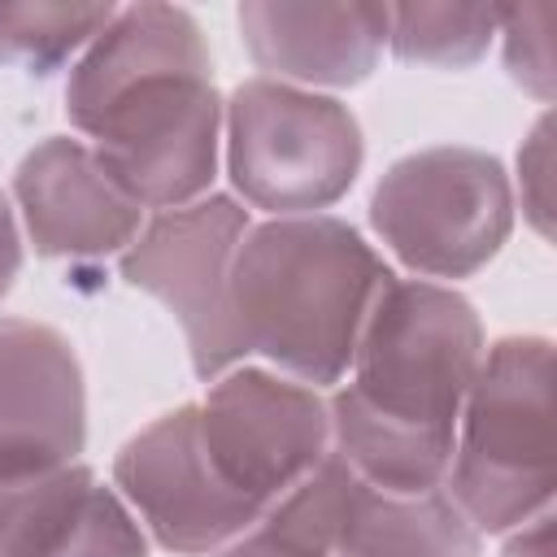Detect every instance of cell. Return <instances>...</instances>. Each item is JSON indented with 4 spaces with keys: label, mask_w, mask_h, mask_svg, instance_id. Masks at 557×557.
Listing matches in <instances>:
<instances>
[{
    "label": "cell",
    "mask_w": 557,
    "mask_h": 557,
    "mask_svg": "<svg viewBox=\"0 0 557 557\" xmlns=\"http://www.w3.org/2000/svg\"><path fill=\"white\" fill-rule=\"evenodd\" d=\"M65 113L91 139L100 170L139 209L165 213L209 191L222 100L205 35L187 9H117L70 70Z\"/></svg>",
    "instance_id": "obj_1"
},
{
    "label": "cell",
    "mask_w": 557,
    "mask_h": 557,
    "mask_svg": "<svg viewBox=\"0 0 557 557\" xmlns=\"http://www.w3.org/2000/svg\"><path fill=\"white\" fill-rule=\"evenodd\" d=\"M483 361L474 305L426 278H392L352 352V379L326 400L331 453L370 487H444L457 418Z\"/></svg>",
    "instance_id": "obj_2"
},
{
    "label": "cell",
    "mask_w": 557,
    "mask_h": 557,
    "mask_svg": "<svg viewBox=\"0 0 557 557\" xmlns=\"http://www.w3.org/2000/svg\"><path fill=\"white\" fill-rule=\"evenodd\" d=\"M392 283L383 257L339 218H270L248 226L231 270V318L244 352L296 383H339L361 326Z\"/></svg>",
    "instance_id": "obj_3"
},
{
    "label": "cell",
    "mask_w": 557,
    "mask_h": 557,
    "mask_svg": "<svg viewBox=\"0 0 557 557\" xmlns=\"http://www.w3.org/2000/svg\"><path fill=\"white\" fill-rule=\"evenodd\" d=\"M444 492L474 531H513L553 500V344L509 335L483 348L466 392Z\"/></svg>",
    "instance_id": "obj_4"
},
{
    "label": "cell",
    "mask_w": 557,
    "mask_h": 557,
    "mask_svg": "<svg viewBox=\"0 0 557 557\" xmlns=\"http://www.w3.org/2000/svg\"><path fill=\"white\" fill-rule=\"evenodd\" d=\"M226 170L235 191L274 218H305L335 205L361 170V126L348 104L248 78L231 91L226 109Z\"/></svg>",
    "instance_id": "obj_5"
},
{
    "label": "cell",
    "mask_w": 557,
    "mask_h": 557,
    "mask_svg": "<svg viewBox=\"0 0 557 557\" xmlns=\"http://www.w3.org/2000/svg\"><path fill=\"white\" fill-rule=\"evenodd\" d=\"M370 226L413 274L470 278L509 239L513 187L492 152L422 148L379 178Z\"/></svg>",
    "instance_id": "obj_6"
},
{
    "label": "cell",
    "mask_w": 557,
    "mask_h": 557,
    "mask_svg": "<svg viewBox=\"0 0 557 557\" xmlns=\"http://www.w3.org/2000/svg\"><path fill=\"white\" fill-rule=\"evenodd\" d=\"M244 235L248 209L239 200L200 196L144 222L122 252V278L178 318L200 379H218L244 357L231 318V270Z\"/></svg>",
    "instance_id": "obj_7"
},
{
    "label": "cell",
    "mask_w": 557,
    "mask_h": 557,
    "mask_svg": "<svg viewBox=\"0 0 557 557\" xmlns=\"http://www.w3.org/2000/svg\"><path fill=\"white\" fill-rule=\"evenodd\" d=\"M196 431L218 479L261 509L331 453V413L318 387L248 366L209 387L196 405Z\"/></svg>",
    "instance_id": "obj_8"
},
{
    "label": "cell",
    "mask_w": 557,
    "mask_h": 557,
    "mask_svg": "<svg viewBox=\"0 0 557 557\" xmlns=\"http://www.w3.org/2000/svg\"><path fill=\"white\" fill-rule=\"evenodd\" d=\"M113 483L157 544L183 557L218 553L265 513L257 500L231 492L209 466L196 431V405H183L131 435L113 461Z\"/></svg>",
    "instance_id": "obj_9"
},
{
    "label": "cell",
    "mask_w": 557,
    "mask_h": 557,
    "mask_svg": "<svg viewBox=\"0 0 557 557\" xmlns=\"http://www.w3.org/2000/svg\"><path fill=\"white\" fill-rule=\"evenodd\" d=\"M87 444V392L70 339L0 318V483L74 466Z\"/></svg>",
    "instance_id": "obj_10"
},
{
    "label": "cell",
    "mask_w": 557,
    "mask_h": 557,
    "mask_svg": "<svg viewBox=\"0 0 557 557\" xmlns=\"http://www.w3.org/2000/svg\"><path fill=\"white\" fill-rule=\"evenodd\" d=\"M13 196L26 235L44 257L126 252L144 226V209L122 196L96 152L70 135H52L22 157Z\"/></svg>",
    "instance_id": "obj_11"
},
{
    "label": "cell",
    "mask_w": 557,
    "mask_h": 557,
    "mask_svg": "<svg viewBox=\"0 0 557 557\" xmlns=\"http://www.w3.org/2000/svg\"><path fill=\"white\" fill-rule=\"evenodd\" d=\"M248 57L287 87H352L387 44V4H239Z\"/></svg>",
    "instance_id": "obj_12"
},
{
    "label": "cell",
    "mask_w": 557,
    "mask_h": 557,
    "mask_svg": "<svg viewBox=\"0 0 557 557\" xmlns=\"http://www.w3.org/2000/svg\"><path fill=\"white\" fill-rule=\"evenodd\" d=\"M0 557H148L126 500L87 466L0 483Z\"/></svg>",
    "instance_id": "obj_13"
},
{
    "label": "cell",
    "mask_w": 557,
    "mask_h": 557,
    "mask_svg": "<svg viewBox=\"0 0 557 557\" xmlns=\"http://www.w3.org/2000/svg\"><path fill=\"white\" fill-rule=\"evenodd\" d=\"M335 557H479V531L444 487L383 492L344 474Z\"/></svg>",
    "instance_id": "obj_14"
},
{
    "label": "cell",
    "mask_w": 557,
    "mask_h": 557,
    "mask_svg": "<svg viewBox=\"0 0 557 557\" xmlns=\"http://www.w3.org/2000/svg\"><path fill=\"white\" fill-rule=\"evenodd\" d=\"M348 466L326 453L292 492H283L244 535L209 557H335V509Z\"/></svg>",
    "instance_id": "obj_15"
},
{
    "label": "cell",
    "mask_w": 557,
    "mask_h": 557,
    "mask_svg": "<svg viewBox=\"0 0 557 557\" xmlns=\"http://www.w3.org/2000/svg\"><path fill=\"white\" fill-rule=\"evenodd\" d=\"M500 26L496 4H387V44L400 61L466 70Z\"/></svg>",
    "instance_id": "obj_16"
},
{
    "label": "cell",
    "mask_w": 557,
    "mask_h": 557,
    "mask_svg": "<svg viewBox=\"0 0 557 557\" xmlns=\"http://www.w3.org/2000/svg\"><path fill=\"white\" fill-rule=\"evenodd\" d=\"M113 4H0V61L26 74H52L83 57L113 22Z\"/></svg>",
    "instance_id": "obj_17"
},
{
    "label": "cell",
    "mask_w": 557,
    "mask_h": 557,
    "mask_svg": "<svg viewBox=\"0 0 557 557\" xmlns=\"http://www.w3.org/2000/svg\"><path fill=\"white\" fill-rule=\"evenodd\" d=\"M553 4H522L500 9V35H505V65L518 87H527L535 100H553Z\"/></svg>",
    "instance_id": "obj_18"
},
{
    "label": "cell",
    "mask_w": 557,
    "mask_h": 557,
    "mask_svg": "<svg viewBox=\"0 0 557 557\" xmlns=\"http://www.w3.org/2000/svg\"><path fill=\"white\" fill-rule=\"evenodd\" d=\"M553 122L540 117L518 152V183H522V213L548 239L553 235Z\"/></svg>",
    "instance_id": "obj_19"
},
{
    "label": "cell",
    "mask_w": 557,
    "mask_h": 557,
    "mask_svg": "<svg viewBox=\"0 0 557 557\" xmlns=\"http://www.w3.org/2000/svg\"><path fill=\"white\" fill-rule=\"evenodd\" d=\"M17 270H22V239H17V226H13V209L0 196V300L13 292Z\"/></svg>",
    "instance_id": "obj_20"
},
{
    "label": "cell",
    "mask_w": 557,
    "mask_h": 557,
    "mask_svg": "<svg viewBox=\"0 0 557 557\" xmlns=\"http://www.w3.org/2000/svg\"><path fill=\"white\" fill-rule=\"evenodd\" d=\"M505 557H548V509L518 527V535L505 544Z\"/></svg>",
    "instance_id": "obj_21"
}]
</instances>
